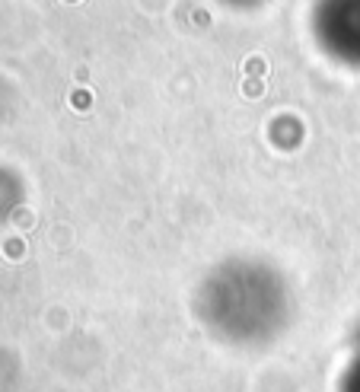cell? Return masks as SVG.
<instances>
[{"label": "cell", "instance_id": "7a4b0ae2", "mask_svg": "<svg viewBox=\"0 0 360 392\" xmlns=\"http://www.w3.org/2000/svg\"><path fill=\"white\" fill-rule=\"evenodd\" d=\"M245 93H249V96H259L261 93V83L259 80H249V83H245Z\"/></svg>", "mask_w": 360, "mask_h": 392}, {"label": "cell", "instance_id": "6da1fadb", "mask_svg": "<svg viewBox=\"0 0 360 392\" xmlns=\"http://www.w3.org/2000/svg\"><path fill=\"white\" fill-rule=\"evenodd\" d=\"M245 70H249V74H265L268 64L261 61V58H249V61H245Z\"/></svg>", "mask_w": 360, "mask_h": 392}]
</instances>
